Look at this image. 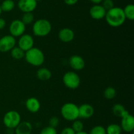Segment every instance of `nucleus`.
Returning a JSON list of instances; mask_svg holds the SVG:
<instances>
[{"mask_svg": "<svg viewBox=\"0 0 134 134\" xmlns=\"http://www.w3.org/2000/svg\"><path fill=\"white\" fill-rule=\"evenodd\" d=\"M105 18L107 23L113 28L121 26L126 20L123 9L118 7H114L110 10L107 11Z\"/></svg>", "mask_w": 134, "mask_h": 134, "instance_id": "nucleus-1", "label": "nucleus"}, {"mask_svg": "<svg viewBox=\"0 0 134 134\" xmlns=\"http://www.w3.org/2000/svg\"><path fill=\"white\" fill-rule=\"evenodd\" d=\"M24 58L28 64L34 66H40L44 63L45 56L40 49L32 47L25 52Z\"/></svg>", "mask_w": 134, "mask_h": 134, "instance_id": "nucleus-2", "label": "nucleus"}, {"mask_svg": "<svg viewBox=\"0 0 134 134\" xmlns=\"http://www.w3.org/2000/svg\"><path fill=\"white\" fill-rule=\"evenodd\" d=\"M52 30L51 23L47 19H38L34 23L32 31L34 35L37 37H44L48 35Z\"/></svg>", "mask_w": 134, "mask_h": 134, "instance_id": "nucleus-3", "label": "nucleus"}, {"mask_svg": "<svg viewBox=\"0 0 134 134\" xmlns=\"http://www.w3.org/2000/svg\"><path fill=\"white\" fill-rule=\"evenodd\" d=\"M60 112L65 120L74 121L79 118V106L73 102H66L62 106Z\"/></svg>", "mask_w": 134, "mask_h": 134, "instance_id": "nucleus-4", "label": "nucleus"}, {"mask_svg": "<svg viewBox=\"0 0 134 134\" xmlns=\"http://www.w3.org/2000/svg\"><path fill=\"white\" fill-rule=\"evenodd\" d=\"M3 122L5 127L9 130L15 129L21 122V116L19 112L15 110H10L6 112L3 118Z\"/></svg>", "mask_w": 134, "mask_h": 134, "instance_id": "nucleus-5", "label": "nucleus"}, {"mask_svg": "<svg viewBox=\"0 0 134 134\" xmlns=\"http://www.w3.org/2000/svg\"><path fill=\"white\" fill-rule=\"evenodd\" d=\"M62 80L65 86L70 89H77L81 84L79 76L73 71H69L64 74Z\"/></svg>", "mask_w": 134, "mask_h": 134, "instance_id": "nucleus-6", "label": "nucleus"}, {"mask_svg": "<svg viewBox=\"0 0 134 134\" xmlns=\"http://www.w3.org/2000/svg\"><path fill=\"white\" fill-rule=\"evenodd\" d=\"M25 31H26V25L21 20H14L9 25L10 35H13L14 38L21 36L24 34Z\"/></svg>", "mask_w": 134, "mask_h": 134, "instance_id": "nucleus-7", "label": "nucleus"}, {"mask_svg": "<svg viewBox=\"0 0 134 134\" xmlns=\"http://www.w3.org/2000/svg\"><path fill=\"white\" fill-rule=\"evenodd\" d=\"M16 39L11 35H6L0 38V51L7 53L15 47Z\"/></svg>", "mask_w": 134, "mask_h": 134, "instance_id": "nucleus-8", "label": "nucleus"}, {"mask_svg": "<svg viewBox=\"0 0 134 134\" xmlns=\"http://www.w3.org/2000/svg\"><path fill=\"white\" fill-rule=\"evenodd\" d=\"M19 38V40L18 42V47L22 49L24 52L34 47V39L31 35L24 34Z\"/></svg>", "mask_w": 134, "mask_h": 134, "instance_id": "nucleus-9", "label": "nucleus"}, {"mask_svg": "<svg viewBox=\"0 0 134 134\" xmlns=\"http://www.w3.org/2000/svg\"><path fill=\"white\" fill-rule=\"evenodd\" d=\"M120 127L122 130L126 133H132L134 130V118L132 114H128L121 118Z\"/></svg>", "mask_w": 134, "mask_h": 134, "instance_id": "nucleus-10", "label": "nucleus"}, {"mask_svg": "<svg viewBox=\"0 0 134 134\" xmlns=\"http://www.w3.org/2000/svg\"><path fill=\"white\" fill-rule=\"evenodd\" d=\"M36 0H19L18 7L21 11L24 13H32L37 7Z\"/></svg>", "mask_w": 134, "mask_h": 134, "instance_id": "nucleus-11", "label": "nucleus"}, {"mask_svg": "<svg viewBox=\"0 0 134 134\" xmlns=\"http://www.w3.org/2000/svg\"><path fill=\"white\" fill-rule=\"evenodd\" d=\"M94 114V109L91 105L85 103L79 106V118L88 119Z\"/></svg>", "mask_w": 134, "mask_h": 134, "instance_id": "nucleus-12", "label": "nucleus"}, {"mask_svg": "<svg viewBox=\"0 0 134 134\" xmlns=\"http://www.w3.org/2000/svg\"><path fill=\"white\" fill-rule=\"evenodd\" d=\"M107 11L103 8L102 5H94L90 8V15L93 19L95 20H101L105 18Z\"/></svg>", "mask_w": 134, "mask_h": 134, "instance_id": "nucleus-13", "label": "nucleus"}, {"mask_svg": "<svg viewBox=\"0 0 134 134\" xmlns=\"http://www.w3.org/2000/svg\"><path fill=\"white\" fill-rule=\"evenodd\" d=\"M58 38L59 39L64 43H69L74 39L75 33L72 29L64 28L59 31Z\"/></svg>", "mask_w": 134, "mask_h": 134, "instance_id": "nucleus-14", "label": "nucleus"}, {"mask_svg": "<svg viewBox=\"0 0 134 134\" xmlns=\"http://www.w3.org/2000/svg\"><path fill=\"white\" fill-rule=\"evenodd\" d=\"M69 63L70 66L75 70H81L85 66V61L80 55H75L69 58Z\"/></svg>", "mask_w": 134, "mask_h": 134, "instance_id": "nucleus-15", "label": "nucleus"}, {"mask_svg": "<svg viewBox=\"0 0 134 134\" xmlns=\"http://www.w3.org/2000/svg\"><path fill=\"white\" fill-rule=\"evenodd\" d=\"M26 107L29 112L36 113L40 110L41 104L39 100L35 97H30L26 101Z\"/></svg>", "mask_w": 134, "mask_h": 134, "instance_id": "nucleus-16", "label": "nucleus"}, {"mask_svg": "<svg viewBox=\"0 0 134 134\" xmlns=\"http://www.w3.org/2000/svg\"><path fill=\"white\" fill-rule=\"evenodd\" d=\"M32 125L29 122H21L15 128V134H31Z\"/></svg>", "mask_w": 134, "mask_h": 134, "instance_id": "nucleus-17", "label": "nucleus"}, {"mask_svg": "<svg viewBox=\"0 0 134 134\" xmlns=\"http://www.w3.org/2000/svg\"><path fill=\"white\" fill-rule=\"evenodd\" d=\"M112 111L116 116L120 117V118H122L124 116L129 114V112L126 110L125 107L119 103H116L113 105L112 108Z\"/></svg>", "mask_w": 134, "mask_h": 134, "instance_id": "nucleus-18", "label": "nucleus"}, {"mask_svg": "<svg viewBox=\"0 0 134 134\" xmlns=\"http://www.w3.org/2000/svg\"><path fill=\"white\" fill-rule=\"evenodd\" d=\"M37 77L42 81H47L52 77V72L47 68H40L37 71Z\"/></svg>", "mask_w": 134, "mask_h": 134, "instance_id": "nucleus-19", "label": "nucleus"}, {"mask_svg": "<svg viewBox=\"0 0 134 134\" xmlns=\"http://www.w3.org/2000/svg\"><path fill=\"white\" fill-rule=\"evenodd\" d=\"M106 134H121L122 130L120 125L117 123H111L105 128Z\"/></svg>", "mask_w": 134, "mask_h": 134, "instance_id": "nucleus-20", "label": "nucleus"}, {"mask_svg": "<svg viewBox=\"0 0 134 134\" xmlns=\"http://www.w3.org/2000/svg\"><path fill=\"white\" fill-rule=\"evenodd\" d=\"M124 15L126 19L130 20H134V5L133 4H128L123 9Z\"/></svg>", "mask_w": 134, "mask_h": 134, "instance_id": "nucleus-21", "label": "nucleus"}, {"mask_svg": "<svg viewBox=\"0 0 134 134\" xmlns=\"http://www.w3.org/2000/svg\"><path fill=\"white\" fill-rule=\"evenodd\" d=\"M10 55L13 59L20 60L24 57L25 52L19 47H14L10 51Z\"/></svg>", "mask_w": 134, "mask_h": 134, "instance_id": "nucleus-22", "label": "nucleus"}, {"mask_svg": "<svg viewBox=\"0 0 134 134\" xmlns=\"http://www.w3.org/2000/svg\"><path fill=\"white\" fill-rule=\"evenodd\" d=\"M0 6L2 11L10 12L14 8L15 3L13 0H4Z\"/></svg>", "mask_w": 134, "mask_h": 134, "instance_id": "nucleus-23", "label": "nucleus"}, {"mask_svg": "<svg viewBox=\"0 0 134 134\" xmlns=\"http://www.w3.org/2000/svg\"><path fill=\"white\" fill-rule=\"evenodd\" d=\"M116 95V89L113 87H107L103 92L105 98L108 100H111L115 98Z\"/></svg>", "mask_w": 134, "mask_h": 134, "instance_id": "nucleus-24", "label": "nucleus"}, {"mask_svg": "<svg viewBox=\"0 0 134 134\" xmlns=\"http://www.w3.org/2000/svg\"><path fill=\"white\" fill-rule=\"evenodd\" d=\"M21 20L25 25H28L32 23L34 20V15L32 13H24L22 17Z\"/></svg>", "mask_w": 134, "mask_h": 134, "instance_id": "nucleus-25", "label": "nucleus"}, {"mask_svg": "<svg viewBox=\"0 0 134 134\" xmlns=\"http://www.w3.org/2000/svg\"><path fill=\"white\" fill-rule=\"evenodd\" d=\"M73 124H72V129L75 131V132L77 133L79 131H83L84 129V124L80 120H75L73 121Z\"/></svg>", "mask_w": 134, "mask_h": 134, "instance_id": "nucleus-26", "label": "nucleus"}, {"mask_svg": "<svg viewBox=\"0 0 134 134\" xmlns=\"http://www.w3.org/2000/svg\"><path fill=\"white\" fill-rule=\"evenodd\" d=\"M88 134H106V130L102 126H96L90 130Z\"/></svg>", "mask_w": 134, "mask_h": 134, "instance_id": "nucleus-27", "label": "nucleus"}, {"mask_svg": "<svg viewBox=\"0 0 134 134\" xmlns=\"http://www.w3.org/2000/svg\"><path fill=\"white\" fill-rule=\"evenodd\" d=\"M40 134H57V131L56 128L48 126L42 129Z\"/></svg>", "mask_w": 134, "mask_h": 134, "instance_id": "nucleus-28", "label": "nucleus"}, {"mask_svg": "<svg viewBox=\"0 0 134 134\" xmlns=\"http://www.w3.org/2000/svg\"><path fill=\"white\" fill-rule=\"evenodd\" d=\"M102 2H103V4L102 5L106 11L110 10V9L115 7L114 2L113 0H103Z\"/></svg>", "mask_w": 134, "mask_h": 134, "instance_id": "nucleus-29", "label": "nucleus"}, {"mask_svg": "<svg viewBox=\"0 0 134 134\" xmlns=\"http://www.w3.org/2000/svg\"><path fill=\"white\" fill-rule=\"evenodd\" d=\"M48 123H49L50 126L56 128V127L58 126L59 123H60V120L57 116H52L49 119Z\"/></svg>", "mask_w": 134, "mask_h": 134, "instance_id": "nucleus-30", "label": "nucleus"}, {"mask_svg": "<svg viewBox=\"0 0 134 134\" xmlns=\"http://www.w3.org/2000/svg\"><path fill=\"white\" fill-rule=\"evenodd\" d=\"M61 134H75V132L71 127H66L62 130Z\"/></svg>", "mask_w": 134, "mask_h": 134, "instance_id": "nucleus-31", "label": "nucleus"}, {"mask_svg": "<svg viewBox=\"0 0 134 134\" xmlns=\"http://www.w3.org/2000/svg\"><path fill=\"white\" fill-rule=\"evenodd\" d=\"M79 0H64V3L68 5H74L78 2Z\"/></svg>", "mask_w": 134, "mask_h": 134, "instance_id": "nucleus-32", "label": "nucleus"}, {"mask_svg": "<svg viewBox=\"0 0 134 134\" xmlns=\"http://www.w3.org/2000/svg\"><path fill=\"white\" fill-rule=\"evenodd\" d=\"M6 26V21L4 18H0V30H2Z\"/></svg>", "mask_w": 134, "mask_h": 134, "instance_id": "nucleus-33", "label": "nucleus"}, {"mask_svg": "<svg viewBox=\"0 0 134 134\" xmlns=\"http://www.w3.org/2000/svg\"><path fill=\"white\" fill-rule=\"evenodd\" d=\"M90 1L94 5H98V4H100L101 3H102L103 0H90Z\"/></svg>", "mask_w": 134, "mask_h": 134, "instance_id": "nucleus-34", "label": "nucleus"}, {"mask_svg": "<svg viewBox=\"0 0 134 134\" xmlns=\"http://www.w3.org/2000/svg\"><path fill=\"white\" fill-rule=\"evenodd\" d=\"M75 134H88V133L85 131H79V132L75 133Z\"/></svg>", "mask_w": 134, "mask_h": 134, "instance_id": "nucleus-35", "label": "nucleus"}, {"mask_svg": "<svg viewBox=\"0 0 134 134\" xmlns=\"http://www.w3.org/2000/svg\"><path fill=\"white\" fill-rule=\"evenodd\" d=\"M1 13H2V10H1V6H0V15H1Z\"/></svg>", "mask_w": 134, "mask_h": 134, "instance_id": "nucleus-36", "label": "nucleus"}, {"mask_svg": "<svg viewBox=\"0 0 134 134\" xmlns=\"http://www.w3.org/2000/svg\"><path fill=\"white\" fill-rule=\"evenodd\" d=\"M37 1H41V0H36Z\"/></svg>", "mask_w": 134, "mask_h": 134, "instance_id": "nucleus-37", "label": "nucleus"}]
</instances>
